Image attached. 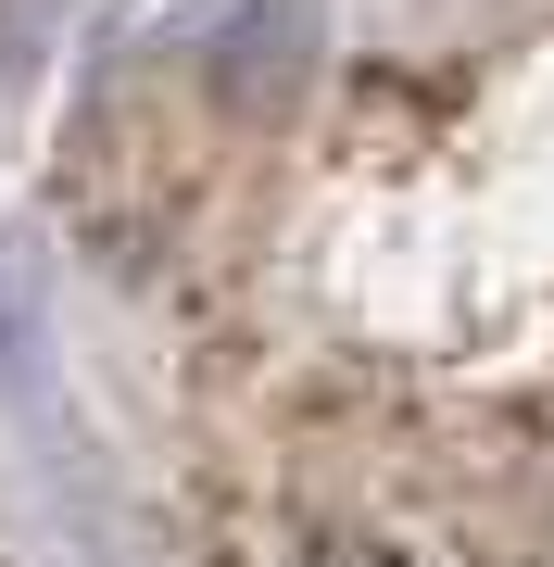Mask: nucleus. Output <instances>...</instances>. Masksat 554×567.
Instances as JSON below:
<instances>
[{
    "mask_svg": "<svg viewBox=\"0 0 554 567\" xmlns=\"http://www.w3.org/2000/svg\"><path fill=\"white\" fill-rule=\"evenodd\" d=\"M290 567H378V555H353V543H315V555H290Z\"/></svg>",
    "mask_w": 554,
    "mask_h": 567,
    "instance_id": "1",
    "label": "nucleus"
}]
</instances>
